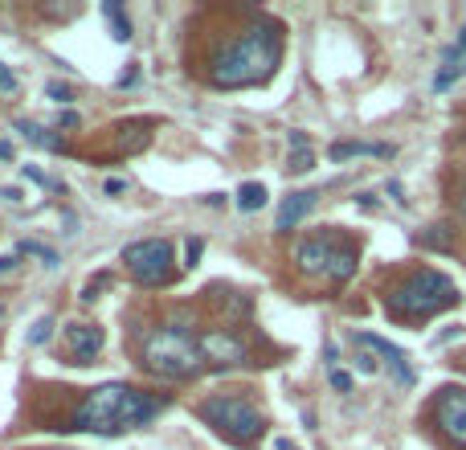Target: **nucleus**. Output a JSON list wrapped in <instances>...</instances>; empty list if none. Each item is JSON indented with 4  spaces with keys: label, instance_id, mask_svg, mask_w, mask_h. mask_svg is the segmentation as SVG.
<instances>
[{
    "label": "nucleus",
    "instance_id": "16",
    "mask_svg": "<svg viewBox=\"0 0 466 450\" xmlns=\"http://www.w3.org/2000/svg\"><path fill=\"white\" fill-rule=\"evenodd\" d=\"M266 184H258V181H246L242 184V188H237V209H242V213H258V209H262V205H266Z\"/></svg>",
    "mask_w": 466,
    "mask_h": 450
},
{
    "label": "nucleus",
    "instance_id": "24",
    "mask_svg": "<svg viewBox=\"0 0 466 450\" xmlns=\"http://www.w3.org/2000/svg\"><path fill=\"white\" fill-rule=\"evenodd\" d=\"M45 95H50L53 102H62V107H66V102H74V90H70V86H62V82H50V86H45Z\"/></svg>",
    "mask_w": 466,
    "mask_h": 450
},
{
    "label": "nucleus",
    "instance_id": "17",
    "mask_svg": "<svg viewBox=\"0 0 466 450\" xmlns=\"http://www.w3.org/2000/svg\"><path fill=\"white\" fill-rule=\"evenodd\" d=\"M102 17L111 21V37H115V41H131V21H127V13H123L119 0H107V4H102Z\"/></svg>",
    "mask_w": 466,
    "mask_h": 450
},
{
    "label": "nucleus",
    "instance_id": "18",
    "mask_svg": "<svg viewBox=\"0 0 466 450\" xmlns=\"http://www.w3.org/2000/svg\"><path fill=\"white\" fill-rule=\"evenodd\" d=\"M17 132L29 139V144H37V148H45V151H62V139L58 135H50L45 127H37V123H29V119H17Z\"/></svg>",
    "mask_w": 466,
    "mask_h": 450
},
{
    "label": "nucleus",
    "instance_id": "8",
    "mask_svg": "<svg viewBox=\"0 0 466 450\" xmlns=\"http://www.w3.org/2000/svg\"><path fill=\"white\" fill-rule=\"evenodd\" d=\"M438 430L454 446H466V389H446L438 397Z\"/></svg>",
    "mask_w": 466,
    "mask_h": 450
},
{
    "label": "nucleus",
    "instance_id": "38",
    "mask_svg": "<svg viewBox=\"0 0 466 450\" xmlns=\"http://www.w3.org/2000/svg\"><path fill=\"white\" fill-rule=\"evenodd\" d=\"M462 209H466V197H462Z\"/></svg>",
    "mask_w": 466,
    "mask_h": 450
},
{
    "label": "nucleus",
    "instance_id": "34",
    "mask_svg": "<svg viewBox=\"0 0 466 450\" xmlns=\"http://www.w3.org/2000/svg\"><path fill=\"white\" fill-rule=\"evenodd\" d=\"M291 148H307V135H303V132H291Z\"/></svg>",
    "mask_w": 466,
    "mask_h": 450
},
{
    "label": "nucleus",
    "instance_id": "23",
    "mask_svg": "<svg viewBox=\"0 0 466 450\" xmlns=\"http://www.w3.org/2000/svg\"><path fill=\"white\" fill-rule=\"evenodd\" d=\"M50 336H53V316H41V319L33 323V328H29V336H25V340H29V344L37 348V344H45Z\"/></svg>",
    "mask_w": 466,
    "mask_h": 450
},
{
    "label": "nucleus",
    "instance_id": "20",
    "mask_svg": "<svg viewBox=\"0 0 466 450\" xmlns=\"http://www.w3.org/2000/svg\"><path fill=\"white\" fill-rule=\"evenodd\" d=\"M148 144H151V132L143 123H131V127H123V135H119V148L123 151H143Z\"/></svg>",
    "mask_w": 466,
    "mask_h": 450
},
{
    "label": "nucleus",
    "instance_id": "1",
    "mask_svg": "<svg viewBox=\"0 0 466 450\" xmlns=\"http://www.w3.org/2000/svg\"><path fill=\"white\" fill-rule=\"evenodd\" d=\"M274 66H278V33L266 25H254L213 58L209 82L221 86V90H237V86L266 82Z\"/></svg>",
    "mask_w": 466,
    "mask_h": 450
},
{
    "label": "nucleus",
    "instance_id": "11",
    "mask_svg": "<svg viewBox=\"0 0 466 450\" xmlns=\"http://www.w3.org/2000/svg\"><path fill=\"white\" fill-rule=\"evenodd\" d=\"M66 348H70V360H74V365H90L102 352V328H94V323H70Z\"/></svg>",
    "mask_w": 466,
    "mask_h": 450
},
{
    "label": "nucleus",
    "instance_id": "33",
    "mask_svg": "<svg viewBox=\"0 0 466 450\" xmlns=\"http://www.w3.org/2000/svg\"><path fill=\"white\" fill-rule=\"evenodd\" d=\"M123 188H127V184H123V181H107V197H119Z\"/></svg>",
    "mask_w": 466,
    "mask_h": 450
},
{
    "label": "nucleus",
    "instance_id": "15",
    "mask_svg": "<svg viewBox=\"0 0 466 450\" xmlns=\"http://www.w3.org/2000/svg\"><path fill=\"white\" fill-rule=\"evenodd\" d=\"M327 156H332L335 164H344L352 156H393V148L389 144H356V139H348V144H332Z\"/></svg>",
    "mask_w": 466,
    "mask_h": 450
},
{
    "label": "nucleus",
    "instance_id": "39",
    "mask_svg": "<svg viewBox=\"0 0 466 450\" xmlns=\"http://www.w3.org/2000/svg\"><path fill=\"white\" fill-rule=\"evenodd\" d=\"M0 316H4V307H0Z\"/></svg>",
    "mask_w": 466,
    "mask_h": 450
},
{
    "label": "nucleus",
    "instance_id": "28",
    "mask_svg": "<svg viewBox=\"0 0 466 450\" xmlns=\"http://www.w3.org/2000/svg\"><path fill=\"white\" fill-rule=\"evenodd\" d=\"M332 389H340V393H348L352 389V377L344 373V368H332Z\"/></svg>",
    "mask_w": 466,
    "mask_h": 450
},
{
    "label": "nucleus",
    "instance_id": "6",
    "mask_svg": "<svg viewBox=\"0 0 466 450\" xmlns=\"http://www.w3.org/2000/svg\"><path fill=\"white\" fill-rule=\"evenodd\" d=\"M123 262L135 274V283L143 286H160L172 279V242L168 237H143L123 246Z\"/></svg>",
    "mask_w": 466,
    "mask_h": 450
},
{
    "label": "nucleus",
    "instance_id": "40",
    "mask_svg": "<svg viewBox=\"0 0 466 450\" xmlns=\"http://www.w3.org/2000/svg\"><path fill=\"white\" fill-rule=\"evenodd\" d=\"M0 70H4V62H0Z\"/></svg>",
    "mask_w": 466,
    "mask_h": 450
},
{
    "label": "nucleus",
    "instance_id": "10",
    "mask_svg": "<svg viewBox=\"0 0 466 450\" xmlns=\"http://www.w3.org/2000/svg\"><path fill=\"white\" fill-rule=\"evenodd\" d=\"M356 344H360V348H368L372 356H381L384 365L393 368L397 385H413V368H409V356H405L401 348H393L389 340H381V336H372V332H360V336H356Z\"/></svg>",
    "mask_w": 466,
    "mask_h": 450
},
{
    "label": "nucleus",
    "instance_id": "32",
    "mask_svg": "<svg viewBox=\"0 0 466 450\" xmlns=\"http://www.w3.org/2000/svg\"><path fill=\"white\" fill-rule=\"evenodd\" d=\"M17 258H21V254H4V258H0V274H9V270H17Z\"/></svg>",
    "mask_w": 466,
    "mask_h": 450
},
{
    "label": "nucleus",
    "instance_id": "5",
    "mask_svg": "<svg viewBox=\"0 0 466 450\" xmlns=\"http://www.w3.org/2000/svg\"><path fill=\"white\" fill-rule=\"evenodd\" d=\"M127 397V385L119 381H107L99 389H90L82 401H78V409L70 417V430H86V434H123L119 430V405Z\"/></svg>",
    "mask_w": 466,
    "mask_h": 450
},
{
    "label": "nucleus",
    "instance_id": "30",
    "mask_svg": "<svg viewBox=\"0 0 466 450\" xmlns=\"http://www.w3.org/2000/svg\"><path fill=\"white\" fill-rule=\"evenodd\" d=\"M139 82V70H123V74H119V90H127V86H135Z\"/></svg>",
    "mask_w": 466,
    "mask_h": 450
},
{
    "label": "nucleus",
    "instance_id": "9",
    "mask_svg": "<svg viewBox=\"0 0 466 450\" xmlns=\"http://www.w3.org/2000/svg\"><path fill=\"white\" fill-rule=\"evenodd\" d=\"M164 405H168V397H151L143 389H127V397L119 405V430H135V426L151 422Z\"/></svg>",
    "mask_w": 466,
    "mask_h": 450
},
{
    "label": "nucleus",
    "instance_id": "13",
    "mask_svg": "<svg viewBox=\"0 0 466 450\" xmlns=\"http://www.w3.org/2000/svg\"><path fill=\"white\" fill-rule=\"evenodd\" d=\"M462 74H466V29L454 37V45L442 53V70L433 74V90H450Z\"/></svg>",
    "mask_w": 466,
    "mask_h": 450
},
{
    "label": "nucleus",
    "instance_id": "26",
    "mask_svg": "<svg viewBox=\"0 0 466 450\" xmlns=\"http://www.w3.org/2000/svg\"><path fill=\"white\" fill-rule=\"evenodd\" d=\"M102 286H111V274H99V279H90V283L82 286V303L94 299V291H102Z\"/></svg>",
    "mask_w": 466,
    "mask_h": 450
},
{
    "label": "nucleus",
    "instance_id": "27",
    "mask_svg": "<svg viewBox=\"0 0 466 450\" xmlns=\"http://www.w3.org/2000/svg\"><path fill=\"white\" fill-rule=\"evenodd\" d=\"M356 368H360V373H381V360H376V356L364 348L360 356H356Z\"/></svg>",
    "mask_w": 466,
    "mask_h": 450
},
{
    "label": "nucleus",
    "instance_id": "7",
    "mask_svg": "<svg viewBox=\"0 0 466 450\" xmlns=\"http://www.w3.org/2000/svg\"><path fill=\"white\" fill-rule=\"evenodd\" d=\"M197 352L205 365L213 368H233L246 360V344H242V336L225 332V328H209V332L197 336Z\"/></svg>",
    "mask_w": 466,
    "mask_h": 450
},
{
    "label": "nucleus",
    "instance_id": "22",
    "mask_svg": "<svg viewBox=\"0 0 466 450\" xmlns=\"http://www.w3.org/2000/svg\"><path fill=\"white\" fill-rule=\"evenodd\" d=\"M286 168H291V172H311V168H315V156H311V148H291V160H286Z\"/></svg>",
    "mask_w": 466,
    "mask_h": 450
},
{
    "label": "nucleus",
    "instance_id": "2",
    "mask_svg": "<svg viewBox=\"0 0 466 450\" xmlns=\"http://www.w3.org/2000/svg\"><path fill=\"white\" fill-rule=\"evenodd\" d=\"M143 365L156 377L188 381V377H197L200 368H205V360H200V352H197V336L176 332V328H156L143 340Z\"/></svg>",
    "mask_w": 466,
    "mask_h": 450
},
{
    "label": "nucleus",
    "instance_id": "29",
    "mask_svg": "<svg viewBox=\"0 0 466 450\" xmlns=\"http://www.w3.org/2000/svg\"><path fill=\"white\" fill-rule=\"evenodd\" d=\"M25 181H33V184H50V188H53V181H50V176H45L41 168H29V164H25Z\"/></svg>",
    "mask_w": 466,
    "mask_h": 450
},
{
    "label": "nucleus",
    "instance_id": "31",
    "mask_svg": "<svg viewBox=\"0 0 466 450\" xmlns=\"http://www.w3.org/2000/svg\"><path fill=\"white\" fill-rule=\"evenodd\" d=\"M78 123H82V119L74 115V111H62V115H58V127H78Z\"/></svg>",
    "mask_w": 466,
    "mask_h": 450
},
{
    "label": "nucleus",
    "instance_id": "12",
    "mask_svg": "<svg viewBox=\"0 0 466 450\" xmlns=\"http://www.w3.org/2000/svg\"><path fill=\"white\" fill-rule=\"evenodd\" d=\"M332 254H335V242H327V237H311V242H299V246H295V262H299L303 274H327Z\"/></svg>",
    "mask_w": 466,
    "mask_h": 450
},
{
    "label": "nucleus",
    "instance_id": "19",
    "mask_svg": "<svg viewBox=\"0 0 466 450\" xmlns=\"http://www.w3.org/2000/svg\"><path fill=\"white\" fill-rule=\"evenodd\" d=\"M327 274H332V279H340V283H344V279H352V274H356V250H348V246H335Z\"/></svg>",
    "mask_w": 466,
    "mask_h": 450
},
{
    "label": "nucleus",
    "instance_id": "3",
    "mask_svg": "<svg viewBox=\"0 0 466 450\" xmlns=\"http://www.w3.org/2000/svg\"><path fill=\"white\" fill-rule=\"evenodd\" d=\"M389 303H393L397 316H430L438 307L458 303V291H454V283H450L446 274H438V270H417V274H409V279L393 291Z\"/></svg>",
    "mask_w": 466,
    "mask_h": 450
},
{
    "label": "nucleus",
    "instance_id": "25",
    "mask_svg": "<svg viewBox=\"0 0 466 450\" xmlns=\"http://www.w3.org/2000/svg\"><path fill=\"white\" fill-rule=\"evenodd\" d=\"M200 254H205V242H200V237H188V246H184V262H188V267H197Z\"/></svg>",
    "mask_w": 466,
    "mask_h": 450
},
{
    "label": "nucleus",
    "instance_id": "21",
    "mask_svg": "<svg viewBox=\"0 0 466 450\" xmlns=\"http://www.w3.org/2000/svg\"><path fill=\"white\" fill-rule=\"evenodd\" d=\"M17 254H29V258H41V267H58V254L50 250V246H41V242H21Z\"/></svg>",
    "mask_w": 466,
    "mask_h": 450
},
{
    "label": "nucleus",
    "instance_id": "14",
    "mask_svg": "<svg viewBox=\"0 0 466 450\" xmlns=\"http://www.w3.org/2000/svg\"><path fill=\"white\" fill-rule=\"evenodd\" d=\"M315 209V193L311 188H303V193H291V197H283V205H278V213H274V230H295L303 217Z\"/></svg>",
    "mask_w": 466,
    "mask_h": 450
},
{
    "label": "nucleus",
    "instance_id": "4",
    "mask_svg": "<svg viewBox=\"0 0 466 450\" xmlns=\"http://www.w3.org/2000/svg\"><path fill=\"white\" fill-rule=\"evenodd\" d=\"M200 417L213 430H221L225 438H233V442H254V438H262V430H266L262 414L242 397H205L200 401Z\"/></svg>",
    "mask_w": 466,
    "mask_h": 450
},
{
    "label": "nucleus",
    "instance_id": "35",
    "mask_svg": "<svg viewBox=\"0 0 466 450\" xmlns=\"http://www.w3.org/2000/svg\"><path fill=\"white\" fill-rule=\"evenodd\" d=\"M0 197H4V200H13V205H17V200H21V188H0Z\"/></svg>",
    "mask_w": 466,
    "mask_h": 450
},
{
    "label": "nucleus",
    "instance_id": "37",
    "mask_svg": "<svg viewBox=\"0 0 466 450\" xmlns=\"http://www.w3.org/2000/svg\"><path fill=\"white\" fill-rule=\"evenodd\" d=\"M0 160H13V144H0Z\"/></svg>",
    "mask_w": 466,
    "mask_h": 450
},
{
    "label": "nucleus",
    "instance_id": "36",
    "mask_svg": "<svg viewBox=\"0 0 466 450\" xmlns=\"http://www.w3.org/2000/svg\"><path fill=\"white\" fill-rule=\"evenodd\" d=\"M274 450H299V446H295L291 438H278V442H274Z\"/></svg>",
    "mask_w": 466,
    "mask_h": 450
}]
</instances>
